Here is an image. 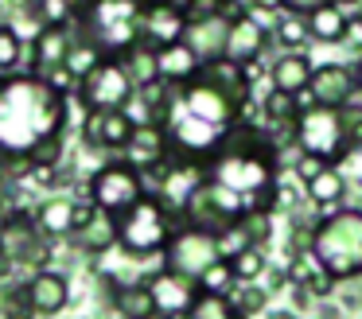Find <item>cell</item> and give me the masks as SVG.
<instances>
[{"label":"cell","mask_w":362,"mask_h":319,"mask_svg":"<svg viewBox=\"0 0 362 319\" xmlns=\"http://www.w3.org/2000/svg\"><path fill=\"white\" fill-rule=\"evenodd\" d=\"M250 101V66L230 59L203 62L195 78L168 86L160 124L168 132L172 156L206 163L238 129Z\"/></svg>","instance_id":"cell-1"},{"label":"cell","mask_w":362,"mask_h":319,"mask_svg":"<svg viewBox=\"0 0 362 319\" xmlns=\"http://www.w3.org/2000/svg\"><path fill=\"white\" fill-rule=\"evenodd\" d=\"M71 121L66 86L47 74H0V163H59Z\"/></svg>","instance_id":"cell-2"},{"label":"cell","mask_w":362,"mask_h":319,"mask_svg":"<svg viewBox=\"0 0 362 319\" xmlns=\"http://www.w3.org/2000/svg\"><path fill=\"white\" fill-rule=\"evenodd\" d=\"M206 179L245 202L250 210H273L276 202V144L253 124H242L206 160Z\"/></svg>","instance_id":"cell-3"},{"label":"cell","mask_w":362,"mask_h":319,"mask_svg":"<svg viewBox=\"0 0 362 319\" xmlns=\"http://www.w3.org/2000/svg\"><path fill=\"white\" fill-rule=\"evenodd\" d=\"M292 140L300 152L323 163H343L351 152L362 148V105H320L304 101L292 121Z\"/></svg>","instance_id":"cell-4"},{"label":"cell","mask_w":362,"mask_h":319,"mask_svg":"<svg viewBox=\"0 0 362 319\" xmlns=\"http://www.w3.org/2000/svg\"><path fill=\"white\" fill-rule=\"evenodd\" d=\"M308 253L315 269H323L331 280L362 277V210H335L315 222Z\"/></svg>","instance_id":"cell-5"},{"label":"cell","mask_w":362,"mask_h":319,"mask_svg":"<svg viewBox=\"0 0 362 319\" xmlns=\"http://www.w3.org/2000/svg\"><path fill=\"white\" fill-rule=\"evenodd\" d=\"M78 31L105 54H125L144 39V0H86Z\"/></svg>","instance_id":"cell-6"},{"label":"cell","mask_w":362,"mask_h":319,"mask_svg":"<svg viewBox=\"0 0 362 319\" xmlns=\"http://www.w3.org/2000/svg\"><path fill=\"white\" fill-rule=\"evenodd\" d=\"M172 210L156 199L144 195L136 199L125 214H117V249H125L129 257H156L172 241Z\"/></svg>","instance_id":"cell-7"},{"label":"cell","mask_w":362,"mask_h":319,"mask_svg":"<svg viewBox=\"0 0 362 319\" xmlns=\"http://www.w3.org/2000/svg\"><path fill=\"white\" fill-rule=\"evenodd\" d=\"M222 241L218 233L211 230H199V226H183V230L172 233L164 249V269L175 272V277H187V280H199L214 261H222Z\"/></svg>","instance_id":"cell-8"},{"label":"cell","mask_w":362,"mask_h":319,"mask_svg":"<svg viewBox=\"0 0 362 319\" xmlns=\"http://www.w3.org/2000/svg\"><path fill=\"white\" fill-rule=\"evenodd\" d=\"M74 90H78V101L86 105V113H94V109H125L129 101H133L136 86H133V78H129L125 62H121L117 54H105Z\"/></svg>","instance_id":"cell-9"},{"label":"cell","mask_w":362,"mask_h":319,"mask_svg":"<svg viewBox=\"0 0 362 319\" xmlns=\"http://www.w3.org/2000/svg\"><path fill=\"white\" fill-rule=\"evenodd\" d=\"M144 171H136L133 163L125 160H113L102 163V168L90 175V202L110 214H125L136 199H144Z\"/></svg>","instance_id":"cell-10"},{"label":"cell","mask_w":362,"mask_h":319,"mask_svg":"<svg viewBox=\"0 0 362 319\" xmlns=\"http://www.w3.org/2000/svg\"><path fill=\"white\" fill-rule=\"evenodd\" d=\"M0 261L20 265V269H43L47 245H43V230L32 214L16 210L0 222Z\"/></svg>","instance_id":"cell-11"},{"label":"cell","mask_w":362,"mask_h":319,"mask_svg":"<svg viewBox=\"0 0 362 319\" xmlns=\"http://www.w3.org/2000/svg\"><path fill=\"white\" fill-rule=\"evenodd\" d=\"M206 179V163L199 160H183V156H172L168 163L156 168V199L164 202L172 214H183L187 199L195 195V187Z\"/></svg>","instance_id":"cell-12"},{"label":"cell","mask_w":362,"mask_h":319,"mask_svg":"<svg viewBox=\"0 0 362 319\" xmlns=\"http://www.w3.org/2000/svg\"><path fill=\"white\" fill-rule=\"evenodd\" d=\"M16 296L32 315L47 319V315H59V311L66 308V300H71V280L59 269H35L32 277L20 284Z\"/></svg>","instance_id":"cell-13"},{"label":"cell","mask_w":362,"mask_h":319,"mask_svg":"<svg viewBox=\"0 0 362 319\" xmlns=\"http://www.w3.org/2000/svg\"><path fill=\"white\" fill-rule=\"evenodd\" d=\"M226 35H230V12H199L187 16L183 43L199 54V62H214L226 54Z\"/></svg>","instance_id":"cell-14"},{"label":"cell","mask_w":362,"mask_h":319,"mask_svg":"<svg viewBox=\"0 0 362 319\" xmlns=\"http://www.w3.org/2000/svg\"><path fill=\"white\" fill-rule=\"evenodd\" d=\"M71 238H74V245L86 249V253H105V249L117 245V214L94 207V202H78Z\"/></svg>","instance_id":"cell-15"},{"label":"cell","mask_w":362,"mask_h":319,"mask_svg":"<svg viewBox=\"0 0 362 319\" xmlns=\"http://www.w3.org/2000/svg\"><path fill=\"white\" fill-rule=\"evenodd\" d=\"M74 28H78V23H43V28L35 31V39H32L35 74H47V78H55V82H63V59H66V47H71V39H74Z\"/></svg>","instance_id":"cell-16"},{"label":"cell","mask_w":362,"mask_h":319,"mask_svg":"<svg viewBox=\"0 0 362 319\" xmlns=\"http://www.w3.org/2000/svg\"><path fill=\"white\" fill-rule=\"evenodd\" d=\"M125 152V163H133L136 171H156L160 163L172 160V144H168V132L160 121H144L133 129L129 144L121 148Z\"/></svg>","instance_id":"cell-17"},{"label":"cell","mask_w":362,"mask_h":319,"mask_svg":"<svg viewBox=\"0 0 362 319\" xmlns=\"http://www.w3.org/2000/svg\"><path fill=\"white\" fill-rule=\"evenodd\" d=\"M136 121L125 113V109H94L86 113V124H82V137H86L90 148H105V152H117V148L129 144Z\"/></svg>","instance_id":"cell-18"},{"label":"cell","mask_w":362,"mask_h":319,"mask_svg":"<svg viewBox=\"0 0 362 319\" xmlns=\"http://www.w3.org/2000/svg\"><path fill=\"white\" fill-rule=\"evenodd\" d=\"M354 93H358V78H354V66H343V62L315 66L312 82H308V98L320 105H351Z\"/></svg>","instance_id":"cell-19"},{"label":"cell","mask_w":362,"mask_h":319,"mask_svg":"<svg viewBox=\"0 0 362 319\" xmlns=\"http://www.w3.org/2000/svg\"><path fill=\"white\" fill-rule=\"evenodd\" d=\"M148 288H152V300H156V315H180V311H191L199 296V284L187 277H175V272L160 269L148 277Z\"/></svg>","instance_id":"cell-20"},{"label":"cell","mask_w":362,"mask_h":319,"mask_svg":"<svg viewBox=\"0 0 362 319\" xmlns=\"http://www.w3.org/2000/svg\"><path fill=\"white\" fill-rule=\"evenodd\" d=\"M269 43V31L261 28L253 16H230V35H226V54L222 59L238 62V66H253Z\"/></svg>","instance_id":"cell-21"},{"label":"cell","mask_w":362,"mask_h":319,"mask_svg":"<svg viewBox=\"0 0 362 319\" xmlns=\"http://www.w3.org/2000/svg\"><path fill=\"white\" fill-rule=\"evenodd\" d=\"M312 74H315L312 54L308 51H284L281 59L273 62V70H269V82H273V90L300 98V93L308 90V82H312Z\"/></svg>","instance_id":"cell-22"},{"label":"cell","mask_w":362,"mask_h":319,"mask_svg":"<svg viewBox=\"0 0 362 319\" xmlns=\"http://www.w3.org/2000/svg\"><path fill=\"white\" fill-rule=\"evenodd\" d=\"M183 28H187V12L180 4H160V8H144V43L164 47L183 39Z\"/></svg>","instance_id":"cell-23"},{"label":"cell","mask_w":362,"mask_h":319,"mask_svg":"<svg viewBox=\"0 0 362 319\" xmlns=\"http://www.w3.org/2000/svg\"><path fill=\"white\" fill-rule=\"evenodd\" d=\"M156 59H160V82H168V86L187 82V78H195L199 70H203L199 54L191 51V47L183 43V39H175V43L156 47Z\"/></svg>","instance_id":"cell-24"},{"label":"cell","mask_w":362,"mask_h":319,"mask_svg":"<svg viewBox=\"0 0 362 319\" xmlns=\"http://www.w3.org/2000/svg\"><path fill=\"white\" fill-rule=\"evenodd\" d=\"M74 214H78V202L66 199V195H51L47 202H40L35 210V222L47 238H71L74 233Z\"/></svg>","instance_id":"cell-25"},{"label":"cell","mask_w":362,"mask_h":319,"mask_svg":"<svg viewBox=\"0 0 362 319\" xmlns=\"http://www.w3.org/2000/svg\"><path fill=\"white\" fill-rule=\"evenodd\" d=\"M102 59H105L102 47H98L94 39H86L82 31H74L71 47H66V59H63V82H74V86H78Z\"/></svg>","instance_id":"cell-26"},{"label":"cell","mask_w":362,"mask_h":319,"mask_svg":"<svg viewBox=\"0 0 362 319\" xmlns=\"http://www.w3.org/2000/svg\"><path fill=\"white\" fill-rule=\"evenodd\" d=\"M113 308H117L125 319H156V300H152L148 280L113 284Z\"/></svg>","instance_id":"cell-27"},{"label":"cell","mask_w":362,"mask_h":319,"mask_svg":"<svg viewBox=\"0 0 362 319\" xmlns=\"http://www.w3.org/2000/svg\"><path fill=\"white\" fill-rule=\"evenodd\" d=\"M304 191H308V199L323 210L339 207L343 195H346V179H343V171H339V163H323L312 179H304Z\"/></svg>","instance_id":"cell-28"},{"label":"cell","mask_w":362,"mask_h":319,"mask_svg":"<svg viewBox=\"0 0 362 319\" xmlns=\"http://www.w3.org/2000/svg\"><path fill=\"white\" fill-rule=\"evenodd\" d=\"M117 59L125 62V70H129V78H133L136 90L160 82V59H156V47H152V43H144V39H141V43L129 47V51L117 54Z\"/></svg>","instance_id":"cell-29"},{"label":"cell","mask_w":362,"mask_h":319,"mask_svg":"<svg viewBox=\"0 0 362 319\" xmlns=\"http://www.w3.org/2000/svg\"><path fill=\"white\" fill-rule=\"evenodd\" d=\"M304 20H308V31H312L315 43H343L346 23H351L339 4H323V8H315V12H308Z\"/></svg>","instance_id":"cell-30"},{"label":"cell","mask_w":362,"mask_h":319,"mask_svg":"<svg viewBox=\"0 0 362 319\" xmlns=\"http://www.w3.org/2000/svg\"><path fill=\"white\" fill-rule=\"evenodd\" d=\"M191 319H245V311L238 308L230 296L218 292H199L195 303H191Z\"/></svg>","instance_id":"cell-31"},{"label":"cell","mask_w":362,"mask_h":319,"mask_svg":"<svg viewBox=\"0 0 362 319\" xmlns=\"http://www.w3.org/2000/svg\"><path fill=\"white\" fill-rule=\"evenodd\" d=\"M230 265H234V277L242 280V284H253L257 277H265V249L245 245V249H238V253L230 257Z\"/></svg>","instance_id":"cell-32"},{"label":"cell","mask_w":362,"mask_h":319,"mask_svg":"<svg viewBox=\"0 0 362 319\" xmlns=\"http://www.w3.org/2000/svg\"><path fill=\"white\" fill-rule=\"evenodd\" d=\"M199 284V292H218V296H230V288L238 284V277H234V265H230V257H222V261H214L211 269L203 272V277L195 280Z\"/></svg>","instance_id":"cell-33"},{"label":"cell","mask_w":362,"mask_h":319,"mask_svg":"<svg viewBox=\"0 0 362 319\" xmlns=\"http://www.w3.org/2000/svg\"><path fill=\"white\" fill-rule=\"evenodd\" d=\"M24 59V35L12 23H0V74H12Z\"/></svg>","instance_id":"cell-34"},{"label":"cell","mask_w":362,"mask_h":319,"mask_svg":"<svg viewBox=\"0 0 362 319\" xmlns=\"http://www.w3.org/2000/svg\"><path fill=\"white\" fill-rule=\"evenodd\" d=\"M276 39H281L288 51H304L312 43V31H308V20L304 16H288V20L276 23Z\"/></svg>","instance_id":"cell-35"},{"label":"cell","mask_w":362,"mask_h":319,"mask_svg":"<svg viewBox=\"0 0 362 319\" xmlns=\"http://www.w3.org/2000/svg\"><path fill=\"white\" fill-rule=\"evenodd\" d=\"M265 288H245V292H238V308H242L245 311V315H250V311H261V308H265Z\"/></svg>","instance_id":"cell-36"},{"label":"cell","mask_w":362,"mask_h":319,"mask_svg":"<svg viewBox=\"0 0 362 319\" xmlns=\"http://www.w3.org/2000/svg\"><path fill=\"white\" fill-rule=\"evenodd\" d=\"M320 168H323V160H315V156H308V152L296 156V175H300V179H312Z\"/></svg>","instance_id":"cell-37"},{"label":"cell","mask_w":362,"mask_h":319,"mask_svg":"<svg viewBox=\"0 0 362 319\" xmlns=\"http://www.w3.org/2000/svg\"><path fill=\"white\" fill-rule=\"evenodd\" d=\"M323 4H331V0H284V8H288L292 16H308V12H315V8H323Z\"/></svg>","instance_id":"cell-38"},{"label":"cell","mask_w":362,"mask_h":319,"mask_svg":"<svg viewBox=\"0 0 362 319\" xmlns=\"http://www.w3.org/2000/svg\"><path fill=\"white\" fill-rule=\"evenodd\" d=\"M250 8L253 12H281L284 0H250Z\"/></svg>","instance_id":"cell-39"},{"label":"cell","mask_w":362,"mask_h":319,"mask_svg":"<svg viewBox=\"0 0 362 319\" xmlns=\"http://www.w3.org/2000/svg\"><path fill=\"white\" fill-rule=\"evenodd\" d=\"M199 4H203V0H191V12H195V8H199ZM206 4H211V8H214V12H222V8H226V4H230V0H206ZM191 12H187V16H191Z\"/></svg>","instance_id":"cell-40"},{"label":"cell","mask_w":362,"mask_h":319,"mask_svg":"<svg viewBox=\"0 0 362 319\" xmlns=\"http://www.w3.org/2000/svg\"><path fill=\"white\" fill-rule=\"evenodd\" d=\"M354 78H358V93H362V54H358V62H354Z\"/></svg>","instance_id":"cell-41"},{"label":"cell","mask_w":362,"mask_h":319,"mask_svg":"<svg viewBox=\"0 0 362 319\" xmlns=\"http://www.w3.org/2000/svg\"><path fill=\"white\" fill-rule=\"evenodd\" d=\"M331 4H339V8H358L362 0H331Z\"/></svg>","instance_id":"cell-42"},{"label":"cell","mask_w":362,"mask_h":319,"mask_svg":"<svg viewBox=\"0 0 362 319\" xmlns=\"http://www.w3.org/2000/svg\"><path fill=\"white\" fill-rule=\"evenodd\" d=\"M265 319H296L292 311H273V315H265Z\"/></svg>","instance_id":"cell-43"},{"label":"cell","mask_w":362,"mask_h":319,"mask_svg":"<svg viewBox=\"0 0 362 319\" xmlns=\"http://www.w3.org/2000/svg\"><path fill=\"white\" fill-rule=\"evenodd\" d=\"M160 4H175V0H144V8H160Z\"/></svg>","instance_id":"cell-44"},{"label":"cell","mask_w":362,"mask_h":319,"mask_svg":"<svg viewBox=\"0 0 362 319\" xmlns=\"http://www.w3.org/2000/svg\"><path fill=\"white\" fill-rule=\"evenodd\" d=\"M164 319H191V311H180V315H164Z\"/></svg>","instance_id":"cell-45"},{"label":"cell","mask_w":362,"mask_h":319,"mask_svg":"<svg viewBox=\"0 0 362 319\" xmlns=\"http://www.w3.org/2000/svg\"><path fill=\"white\" fill-rule=\"evenodd\" d=\"M0 191H4V163H0Z\"/></svg>","instance_id":"cell-46"},{"label":"cell","mask_w":362,"mask_h":319,"mask_svg":"<svg viewBox=\"0 0 362 319\" xmlns=\"http://www.w3.org/2000/svg\"><path fill=\"white\" fill-rule=\"evenodd\" d=\"M47 319H55V315H47Z\"/></svg>","instance_id":"cell-47"}]
</instances>
